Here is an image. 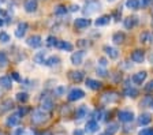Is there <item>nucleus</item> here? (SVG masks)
I'll return each instance as SVG.
<instances>
[{"label":"nucleus","mask_w":153,"mask_h":135,"mask_svg":"<svg viewBox=\"0 0 153 135\" xmlns=\"http://www.w3.org/2000/svg\"><path fill=\"white\" fill-rule=\"evenodd\" d=\"M48 117H49L48 112L42 111L41 108L40 109H34L32 113V123L33 124H42L44 122L48 120Z\"/></svg>","instance_id":"f257e3e1"},{"label":"nucleus","mask_w":153,"mask_h":135,"mask_svg":"<svg viewBox=\"0 0 153 135\" xmlns=\"http://www.w3.org/2000/svg\"><path fill=\"white\" fill-rule=\"evenodd\" d=\"M119 100V93L116 91H105L101 96V101L104 104H114Z\"/></svg>","instance_id":"f03ea898"},{"label":"nucleus","mask_w":153,"mask_h":135,"mask_svg":"<svg viewBox=\"0 0 153 135\" xmlns=\"http://www.w3.org/2000/svg\"><path fill=\"white\" fill-rule=\"evenodd\" d=\"M118 119H119V122H122V123H130L134 120V112L133 111H127V109L119 111Z\"/></svg>","instance_id":"7ed1b4c3"},{"label":"nucleus","mask_w":153,"mask_h":135,"mask_svg":"<svg viewBox=\"0 0 153 135\" xmlns=\"http://www.w3.org/2000/svg\"><path fill=\"white\" fill-rule=\"evenodd\" d=\"M83 97H85V91L81 89H73L68 93V96H67V98H68V101H78V100H82Z\"/></svg>","instance_id":"20e7f679"},{"label":"nucleus","mask_w":153,"mask_h":135,"mask_svg":"<svg viewBox=\"0 0 153 135\" xmlns=\"http://www.w3.org/2000/svg\"><path fill=\"white\" fill-rule=\"evenodd\" d=\"M131 60L134 61V63H137V64H140V63H142L143 60H145V52L142 51V49H135V51L131 52Z\"/></svg>","instance_id":"39448f33"},{"label":"nucleus","mask_w":153,"mask_h":135,"mask_svg":"<svg viewBox=\"0 0 153 135\" xmlns=\"http://www.w3.org/2000/svg\"><path fill=\"white\" fill-rule=\"evenodd\" d=\"M26 44L30 46V48H38V46H41L42 44V38L41 35H32V37H29L27 40H26Z\"/></svg>","instance_id":"423d86ee"},{"label":"nucleus","mask_w":153,"mask_h":135,"mask_svg":"<svg viewBox=\"0 0 153 135\" xmlns=\"http://www.w3.org/2000/svg\"><path fill=\"white\" fill-rule=\"evenodd\" d=\"M83 58H85V52L76 51L71 55V63H73L74 66H81L83 63Z\"/></svg>","instance_id":"0eeeda50"},{"label":"nucleus","mask_w":153,"mask_h":135,"mask_svg":"<svg viewBox=\"0 0 153 135\" xmlns=\"http://www.w3.org/2000/svg\"><path fill=\"white\" fill-rule=\"evenodd\" d=\"M90 23L92 22H90V19H88V18H76V19L74 21V26H75V29H78V30L89 27Z\"/></svg>","instance_id":"6e6552de"},{"label":"nucleus","mask_w":153,"mask_h":135,"mask_svg":"<svg viewBox=\"0 0 153 135\" xmlns=\"http://www.w3.org/2000/svg\"><path fill=\"white\" fill-rule=\"evenodd\" d=\"M68 78H70V80L74 82V83H79V82L83 80L85 74H83L82 71H70L68 72Z\"/></svg>","instance_id":"1a4fd4ad"},{"label":"nucleus","mask_w":153,"mask_h":135,"mask_svg":"<svg viewBox=\"0 0 153 135\" xmlns=\"http://www.w3.org/2000/svg\"><path fill=\"white\" fill-rule=\"evenodd\" d=\"M104 52H105V55L108 56L109 59H112V60H115V59H118L119 58V52L116 48H114V46H111V45H104Z\"/></svg>","instance_id":"9d476101"},{"label":"nucleus","mask_w":153,"mask_h":135,"mask_svg":"<svg viewBox=\"0 0 153 135\" xmlns=\"http://www.w3.org/2000/svg\"><path fill=\"white\" fill-rule=\"evenodd\" d=\"M29 29V25L26 22H19L18 26H16L15 29V37H18V38H22L23 35L26 34V32H27Z\"/></svg>","instance_id":"9b49d317"},{"label":"nucleus","mask_w":153,"mask_h":135,"mask_svg":"<svg viewBox=\"0 0 153 135\" xmlns=\"http://www.w3.org/2000/svg\"><path fill=\"white\" fill-rule=\"evenodd\" d=\"M100 10V3L99 1H89V3H86L85 6V14H88V15H90V14L96 13V11Z\"/></svg>","instance_id":"f8f14e48"},{"label":"nucleus","mask_w":153,"mask_h":135,"mask_svg":"<svg viewBox=\"0 0 153 135\" xmlns=\"http://www.w3.org/2000/svg\"><path fill=\"white\" fill-rule=\"evenodd\" d=\"M19 122H21V116H19L18 112H15V113H13V115H10L8 117H7L6 124L8 125V127H15V125H18Z\"/></svg>","instance_id":"ddd939ff"},{"label":"nucleus","mask_w":153,"mask_h":135,"mask_svg":"<svg viewBox=\"0 0 153 135\" xmlns=\"http://www.w3.org/2000/svg\"><path fill=\"white\" fill-rule=\"evenodd\" d=\"M146 77H148L146 71H140V72H137V74L133 75L131 80H133L135 85H142L143 82H145V79H146Z\"/></svg>","instance_id":"4468645a"},{"label":"nucleus","mask_w":153,"mask_h":135,"mask_svg":"<svg viewBox=\"0 0 153 135\" xmlns=\"http://www.w3.org/2000/svg\"><path fill=\"white\" fill-rule=\"evenodd\" d=\"M41 109L45 112H51L53 109V101L49 98V97H44L41 98Z\"/></svg>","instance_id":"2eb2a0df"},{"label":"nucleus","mask_w":153,"mask_h":135,"mask_svg":"<svg viewBox=\"0 0 153 135\" xmlns=\"http://www.w3.org/2000/svg\"><path fill=\"white\" fill-rule=\"evenodd\" d=\"M23 7H25L26 13H36V11H37V7H38V3H37V0H26Z\"/></svg>","instance_id":"dca6fc26"},{"label":"nucleus","mask_w":153,"mask_h":135,"mask_svg":"<svg viewBox=\"0 0 153 135\" xmlns=\"http://www.w3.org/2000/svg\"><path fill=\"white\" fill-rule=\"evenodd\" d=\"M13 106H14V103H13V100H10V98L4 100L3 103H0V115L11 111L13 109Z\"/></svg>","instance_id":"f3484780"},{"label":"nucleus","mask_w":153,"mask_h":135,"mask_svg":"<svg viewBox=\"0 0 153 135\" xmlns=\"http://www.w3.org/2000/svg\"><path fill=\"white\" fill-rule=\"evenodd\" d=\"M0 87H3L6 90H10L13 87V80H11V77L8 75H3L0 77Z\"/></svg>","instance_id":"a211bd4d"},{"label":"nucleus","mask_w":153,"mask_h":135,"mask_svg":"<svg viewBox=\"0 0 153 135\" xmlns=\"http://www.w3.org/2000/svg\"><path fill=\"white\" fill-rule=\"evenodd\" d=\"M138 23V18L137 16H127L126 19L123 21V25L126 29H133V27H135Z\"/></svg>","instance_id":"6ab92c4d"},{"label":"nucleus","mask_w":153,"mask_h":135,"mask_svg":"<svg viewBox=\"0 0 153 135\" xmlns=\"http://www.w3.org/2000/svg\"><path fill=\"white\" fill-rule=\"evenodd\" d=\"M109 22H111V16L109 15H101L94 21V25L97 26V27H101V26L109 25Z\"/></svg>","instance_id":"aec40b11"},{"label":"nucleus","mask_w":153,"mask_h":135,"mask_svg":"<svg viewBox=\"0 0 153 135\" xmlns=\"http://www.w3.org/2000/svg\"><path fill=\"white\" fill-rule=\"evenodd\" d=\"M33 60H34V63H37V64H44L45 60H47V51L37 52L34 55V58H33Z\"/></svg>","instance_id":"412c9836"},{"label":"nucleus","mask_w":153,"mask_h":135,"mask_svg":"<svg viewBox=\"0 0 153 135\" xmlns=\"http://www.w3.org/2000/svg\"><path fill=\"white\" fill-rule=\"evenodd\" d=\"M140 42L141 44H146V42H153V33L152 32H143L140 34Z\"/></svg>","instance_id":"4be33fe9"},{"label":"nucleus","mask_w":153,"mask_h":135,"mask_svg":"<svg viewBox=\"0 0 153 135\" xmlns=\"http://www.w3.org/2000/svg\"><path fill=\"white\" fill-rule=\"evenodd\" d=\"M124 40H126V34H124L123 32H116V33H114V35H112V41H114V44H116V45L123 44Z\"/></svg>","instance_id":"5701e85b"},{"label":"nucleus","mask_w":153,"mask_h":135,"mask_svg":"<svg viewBox=\"0 0 153 135\" xmlns=\"http://www.w3.org/2000/svg\"><path fill=\"white\" fill-rule=\"evenodd\" d=\"M152 122V115L150 113H141L138 117V124L140 125H148Z\"/></svg>","instance_id":"b1692460"},{"label":"nucleus","mask_w":153,"mask_h":135,"mask_svg":"<svg viewBox=\"0 0 153 135\" xmlns=\"http://www.w3.org/2000/svg\"><path fill=\"white\" fill-rule=\"evenodd\" d=\"M88 115V105H81L75 111V119H83Z\"/></svg>","instance_id":"393cba45"},{"label":"nucleus","mask_w":153,"mask_h":135,"mask_svg":"<svg viewBox=\"0 0 153 135\" xmlns=\"http://www.w3.org/2000/svg\"><path fill=\"white\" fill-rule=\"evenodd\" d=\"M85 82H86V86L89 87V89H92V90H99V89H101V82H99V80L88 78Z\"/></svg>","instance_id":"a878e982"},{"label":"nucleus","mask_w":153,"mask_h":135,"mask_svg":"<svg viewBox=\"0 0 153 135\" xmlns=\"http://www.w3.org/2000/svg\"><path fill=\"white\" fill-rule=\"evenodd\" d=\"M56 48L63 49V51H67V52H71L74 49V46H73V44H70L68 41H57Z\"/></svg>","instance_id":"bb28decb"},{"label":"nucleus","mask_w":153,"mask_h":135,"mask_svg":"<svg viewBox=\"0 0 153 135\" xmlns=\"http://www.w3.org/2000/svg\"><path fill=\"white\" fill-rule=\"evenodd\" d=\"M44 64L48 66V67H55V66L60 64V59L57 58V56H49V58H47Z\"/></svg>","instance_id":"cd10ccee"},{"label":"nucleus","mask_w":153,"mask_h":135,"mask_svg":"<svg viewBox=\"0 0 153 135\" xmlns=\"http://www.w3.org/2000/svg\"><path fill=\"white\" fill-rule=\"evenodd\" d=\"M123 94L126 97H131V98H134V97L138 96V90L135 89V87H131V86H126L123 90Z\"/></svg>","instance_id":"c85d7f7f"},{"label":"nucleus","mask_w":153,"mask_h":135,"mask_svg":"<svg viewBox=\"0 0 153 135\" xmlns=\"http://www.w3.org/2000/svg\"><path fill=\"white\" fill-rule=\"evenodd\" d=\"M99 123L96 122V120H89V122L86 123V131L88 132H96L99 131Z\"/></svg>","instance_id":"c756f323"},{"label":"nucleus","mask_w":153,"mask_h":135,"mask_svg":"<svg viewBox=\"0 0 153 135\" xmlns=\"http://www.w3.org/2000/svg\"><path fill=\"white\" fill-rule=\"evenodd\" d=\"M140 105L143 106V108H148V106L153 108V96H145L142 100H141Z\"/></svg>","instance_id":"7c9ffc66"},{"label":"nucleus","mask_w":153,"mask_h":135,"mask_svg":"<svg viewBox=\"0 0 153 135\" xmlns=\"http://www.w3.org/2000/svg\"><path fill=\"white\" fill-rule=\"evenodd\" d=\"M126 7L130 10H138L141 7L140 0H126Z\"/></svg>","instance_id":"2f4dec72"},{"label":"nucleus","mask_w":153,"mask_h":135,"mask_svg":"<svg viewBox=\"0 0 153 135\" xmlns=\"http://www.w3.org/2000/svg\"><path fill=\"white\" fill-rule=\"evenodd\" d=\"M16 101H19V103H27L29 101V94L26 93V91H19V93H16Z\"/></svg>","instance_id":"473e14b6"},{"label":"nucleus","mask_w":153,"mask_h":135,"mask_svg":"<svg viewBox=\"0 0 153 135\" xmlns=\"http://www.w3.org/2000/svg\"><path fill=\"white\" fill-rule=\"evenodd\" d=\"M118 130H119V125L116 124V123H109L108 127H107V131H105V132H108L109 135H114L115 132H118Z\"/></svg>","instance_id":"72a5a7b5"},{"label":"nucleus","mask_w":153,"mask_h":135,"mask_svg":"<svg viewBox=\"0 0 153 135\" xmlns=\"http://www.w3.org/2000/svg\"><path fill=\"white\" fill-rule=\"evenodd\" d=\"M53 13H55V15H64V14L67 13V8H66V6H56L55 7V10H53Z\"/></svg>","instance_id":"f704fd0d"},{"label":"nucleus","mask_w":153,"mask_h":135,"mask_svg":"<svg viewBox=\"0 0 153 135\" xmlns=\"http://www.w3.org/2000/svg\"><path fill=\"white\" fill-rule=\"evenodd\" d=\"M57 41H59V40H56V37H53V35H48L47 41H45V42H47L48 46H55V48H56Z\"/></svg>","instance_id":"c9c22d12"},{"label":"nucleus","mask_w":153,"mask_h":135,"mask_svg":"<svg viewBox=\"0 0 153 135\" xmlns=\"http://www.w3.org/2000/svg\"><path fill=\"white\" fill-rule=\"evenodd\" d=\"M7 63H8V58H7V55L4 53V52L0 51V68L6 67Z\"/></svg>","instance_id":"e433bc0d"},{"label":"nucleus","mask_w":153,"mask_h":135,"mask_svg":"<svg viewBox=\"0 0 153 135\" xmlns=\"http://www.w3.org/2000/svg\"><path fill=\"white\" fill-rule=\"evenodd\" d=\"M10 41V35L6 32H0V42L1 44H7Z\"/></svg>","instance_id":"4c0bfd02"},{"label":"nucleus","mask_w":153,"mask_h":135,"mask_svg":"<svg viewBox=\"0 0 153 135\" xmlns=\"http://www.w3.org/2000/svg\"><path fill=\"white\" fill-rule=\"evenodd\" d=\"M143 89H145V91H146V93H153V79L149 80V82L145 85V87H143Z\"/></svg>","instance_id":"58836bf2"},{"label":"nucleus","mask_w":153,"mask_h":135,"mask_svg":"<svg viewBox=\"0 0 153 135\" xmlns=\"http://www.w3.org/2000/svg\"><path fill=\"white\" fill-rule=\"evenodd\" d=\"M138 135H153V130L152 128H142Z\"/></svg>","instance_id":"ea45409f"},{"label":"nucleus","mask_w":153,"mask_h":135,"mask_svg":"<svg viewBox=\"0 0 153 135\" xmlns=\"http://www.w3.org/2000/svg\"><path fill=\"white\" fill-rule=\"evenodd\" d=\"M99 66H100L101 68H105V67H107V66H108V61H107V59H105V58H100V59H99Z\"/></svg>","instance_id":"a19ab883"},{"label":"nucleus","mask_w":153,"mask_h":135,"mask_svg":"<svg viewBox=\"0 0 153 135\" xmlns=\"http://www.w3.org/2000/svg\"><path fill=\"white\" fill-rule=\"evenodd\" d=\"M64 91H66V87H64V86H57L56 89H55V93H56L57 96H62Z\"/></svg>","instance_id":"79ce46f5"},{"label":"nucleus","mask_w":153,"mask_h":135,"mask_svg":"<svg viewBox=\"0 0 153 135\" xmlns=\"http://www.w3.org/2000/svg\"><path fill=\"white\" fill-rule=\"evenodd\" d=\"M107 74H108V72H107V71L104 70V68H97V75H100V77H102V78H105L107 77Z\"/></svg>","instance_id":"37998d69"},{"label":"nucleus","mask_w":153,"mask_h":135,"mask_svg":"<svg viewBox=\"0 0 153 135\" xmlns=\"http://www.w3.org/2000/svg\"><path fill=\"white\" fill-rule=\"evenodd\" d=\"M120 16H122V10L120 8H118V10L114 13V18H115V21H119L120 19Z\"/></svg>","instance_id":"c03bdc74"},{"label":"nucleus","mask_w":153,"mask_h":135,"mask_svg":"<svg viewBox=\"0 0 153 135\" xmlns=\"http://www.w3.org/2000/svg\"><path fill=\"white\" fill-rule=\"evenodd\" d=\"M11 78H13L14 80H16V82H21V77H19V74L18 72H11Z\"/></svg>","instance_id":"a18cd8bd"},{"label":"nucleus","mask_w":153,"mask_h":135,"mask_svg":"<svg viewBox=\"0 0 153 135\" xmlns=\"http://www.w3.org/2000/svg\"><path fill=\"white\" fill-rule=\"evenodd\" d=\"M27 112H29L27 108H21V109L18 111V113H19V116H21V117H23V116H25Z\"/></svg>","instance_id":"49530a36"},{"label":"nucleus","mask_w":153,"mask_h":135,"mask_svg":"<svg viewBox=\"0 0 153 135\" xmlns=\"http://www.w3.org/2000/svg\"><path fill=\"white\" fill-rule=\"evenodd\" d=\"M23 132H25V130H23L22 127H19V128H16L15 131H14L13 135H23Z\"/></svg>","instance_id":"de8ad7c7"},{"label":"nucleus","mask_w":153,"mask_h":135,"mask_svg":"<svg viewBox=\"0 0 153 135\" xmlns=\"http://www.w3.org/2000/svg\"><path fill=\"white\" fill-rule=\"evenodd\" d=\"M150 1H152V0H140V3H141V6L142 7H146Z\"/></svg>","instance_id":"09e8293b"},{"label":"nucleus","mask_w":153,"mask_h":135,"mask_svg":"<svg viewBox=\"0 0 153 135\" xmlns=\"http://www.w3.org/2000/svg\"><path fill=\"white\" fill-rule=\"evenodd\" d=\"M78 45H81V46H86L88 42H86V40H79V41H78Z\"/></svg>","instance_id":"8fccbe9b"},{"label":"nucleus","mask_w":153,"mask_h":135,"mask_svg":"<svg viewBox=\"0 0 153 135\" xmlns=\"http://www.w3.org/2000/svg\"><path fill=\"white\" fill-rule=\"evenodd\" d=\"M73 135H83V131L82 130H75V131L73 132Z\"/></svg>","instance_id":"3c124183"},{"label":"nucleus","mask_w":153,"mask_h":135,"mask_svg":"<svg viewBox=\"0 0 153 135\" xmlns=\"http://www.w3.org/2000/svg\"><path fill=\"white\" fill-rule=\"evenodd\" d=\"M78 10H79V6H71V11L75 13V11H78Z\"/></svg>","instance_id":"603ef678"},{"label":"nucleus","mask_w":153,"mask_h":135,"mask_svg":"<svg viewBox=\"0 0 153 135\" xmlns=\"http://www.w3.org/2000/svg\"><path fill=\"white\" fill-rule=\"evenodd\" d=\"M4 25V19L3 18H1V16H0V27H1V26Z\"/></svg>","instance_id":"864d4df0"},{"label":"nucleus","mask_w":153,"mask_h":135,"mask_svg":"<svg viewBox=\"0 0 153 135\" xmlns=\"http://www.w3.org/2000/svg\"><path fill=\"white\" fill-rule=\"evenodd\" d=\"M23 135H33V134L30 131H25V132H23Z\"/></svg>","instance_id":"5fc2aeb1"},{"label":"nucleus","mask_w":153,"mask_h":135,"mask_svg":"<svg viewBox=\"0 0 153 135\" xmlns=\"http://www.w3.org/2000/svg\"><path fill=\"white\" fill-rule=\"evenodd\" d=\"M41 135H52V132H49V131H45L44 134H41Z\"/></svg>","instance_id":"6e6d98bb"},{"label":"nucleus","mask_w":153,"mask_h":135,"mask_svg":"<svg viewBox=\"0 0 153 135\" xmlns=\"http://www.w3.org/2000/svg\"><path fill=\"white\" fill-rule=\"evenodd\" d=\"M99 135H109L108 132H101V134H99Z\"/></svg>","instance_id":"4d7b16f0"},{"label":"nucleus","mask_w":153,"mask_h":135,"mask_svg":"<svg viewBox=\"0 0 153 135\" xmlns=\"http://www.w3.org/2000/svg\"><path fill=\"white\" fill-rule=\"evenodd\" d=\"M149 60H150V61H153V55H150V56H149Z\"/></svg>","instance_id":"13d9d810"},{"label":"nucleus","mask_w":153,"mask_h":135,"mask_svg":"<svg viewBox=\"0 0 153 135\" xmlns=\"http://www.w3.org/2000/svg\"><path fill=\"white\" fill-rule=\"evenodd\" d=\"M108 1H109V3H112V1H115V0H108Z\"/></svg>","instance_id":"bf43d9fd"},{"label":"nucleus","mask_w":153,"mask_h":135,"mask_svg":"<svg viewBox=\"0 0 153 135\" xmlns=\"http://www.w3.org/2000/svg\"><path fill=\"white\" fill-rule=\"evenodd\" d=\"M0 1H3V3H4V1H6V0H0Z\"/></svg>","instance_id":"052dcab7"},{"label":"nucleus","mask_w":153,"mask_h":135,"mask_svg":"<svg viewBox=\"0 0 153 135\" xmlns=\"http://www.w3.org/2000/svg\"><path fill=\"white\" fill-rule=\"evenodd\" d=\"M152 15H153V7H152Z\"/></svg>","instance_id":"680f3d73"},{"label":"nucleus","mask_w":153,"mask_h":135,"mask_svg":"<svg viewBox=\"0 0 153 135\" xmlns=\"http://www.w3.org/2000/svg\"><path fill=\"white\" fill-rule=\"evenodd\" d=\"M152 26H153V18H152Z\"/></svg>","instance_id":"e2e57ef3"},{"label":"nucleus","mask_w":153,"mask_h":135,"mask_svg":"<svg viewBox=\"0 0 153 135\" xmlns=\"http://www.w3.org/2000/svg\"><path fill=\"white\" fill-rule=\"evenodd\" d=\"M0 96H1V91H0Z\"/></svg>","instance_id":"0e129e2a"},{"label":"nucleus","mask_w":153,"mask_h":135,"mask_svg":"<svg viewBox=\"0 0 153 135\" xmlns=\"http://www.w3.org/2000/svg\"><path fill=\"white\" fill-rule=\"evenodd\" d=\"M0 135H3V134H0Z\"/></svg>","instance_id":"69168bd1"}]
</instances>
